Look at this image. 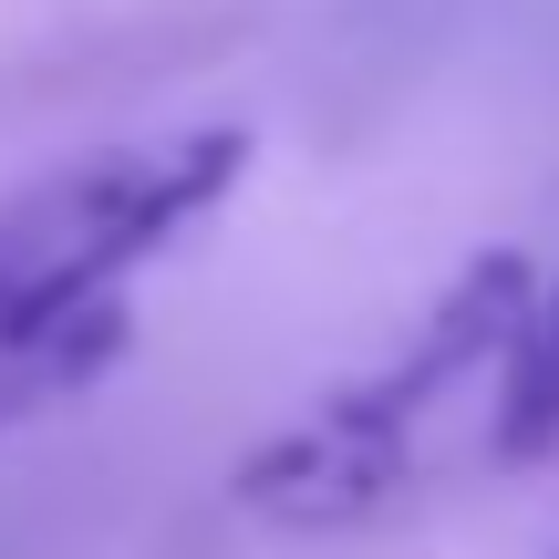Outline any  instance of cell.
Instances as JSON below:
<instances>
[{
    "mask_svg": "<svg viewBox=\"0 0 559 559\" xmlns=\"http://www.w3.org/2000/svg\"><path fill=\"white\" fill-rule=\"evenodd\" d=\"M539 311L549 280L528 249L466 260L383 362L342 373L228 466V508L290 539H342V528H383L394 508L477 466H528Z\"/></svg>",
    "mask_w": 559,
    "mask_h": 559,
    "instance_id": "6da1fadb",
    "label": "cell"
},
{
    "mask_svg": "<svg viewBox=\"0 0 559 559\" xmlns=\"http://www.w3.org/2000/svg\"><path fill=\"white\" fill-rule=\"evenodd\" d=\"M260 166L239 115L115 135L0 187V436L83 404L135 353V280L166 270Z\"/></svg>",
    "mask_w": 559,
    "mask_h": 559,
    "instance_id": "7a4b0ae2",
    "label": "cell"
},
{
    "mask_svg": "<svg viewBox=\"0 0 559 559\" xmlns=\"http://www.w3.org/2000/svg\"><path fill=\"white\" fill-rule=\"evenodd\" d=\"M559 445V280H549V311H539V373H528V456Z\"/></svg>",
    "mask_w": 559,
    "mask_h": 559,
    "instance_id": "3957f363",
    "label": "cell"
}]
</instances>
